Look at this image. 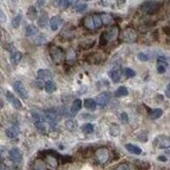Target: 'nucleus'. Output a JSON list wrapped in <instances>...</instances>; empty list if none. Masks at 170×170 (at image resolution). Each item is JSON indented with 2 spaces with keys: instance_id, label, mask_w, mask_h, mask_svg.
<instances>
[{
  "instance_id": "nucleus-35",
  "label": "nucleus",
  "mask_w": 170,
  "mask_h": 170,
  "mask_svg": "<svg viewBox=\"0 0 170 170\" xmlns=\"http://www.w3.org/2000/svg\"><path fill=\"white\" fill-rule=\"evenodd\" d=\"M21 19H22V16L21 14H17L16 16L13 18L12 20V26L13 28H18L20 26V22H21Z\"/></svg>"
},
{
  "instance_id": "nucleus-13",
  "label": "nucleus",
  "mask_w": 170,
  "mask_h": 170,
  "mask_svg": "<svg viewBox=\"0 0 170 170\" xmlns=\"http://www.w3.org/2000/svg\"><path fill=\"white\" fill-rule=\"evenodd\" d=\"M74 34H76L74 29L73 27H70V26H68V27H65L63 29V31H62V33H61V36L63 37L64 40H70L74 37Z\"/></svg>"
},
{
  "instance_id": "nucleus-41",
  "label": "nucleus",
  "mask_w": 170,
  "mask_h": 170,
  "mask_svg": "<svg viewBox=\"0 0 170 170\" xmlns=\"http://www.w3.org/2000/svg\"><path fill=\"white\" fill-rule=\"evenodd\" d=\"M125 74L128 77V78H134L135 77V71L133 70V69H131V68H125Z\"/></svg>"
},
{
  "instance_id": "nucleus-19",
  "label": "nucleus",
  "mask_w": 170,
  "mask_h": 170,
  "mask_svg": "<svg viewBox=\"0 0 170 170\" xmlns=\"http://www.w3.org/2000/svg\"><path fill=\"white\" fill-rule=\"evenodd\" d=\"M81 107H82V101L80 99H76L73 102V105H71V107H70V113L74 116L80 110H81Z\"/></svg>"
},
{
  "instance_id": "nucleus-25",
  "label": "nucleus",
  "mask_w": 170,
  "mask_h": 170,
  "mask_svg": "<svg viewBox=\"0 0 170 170\" xmlns=\"http://www.w3.org/2000/svg\"><path fill=\"white\" fill-rule=\"evenodd\" d=\"M110 134L113 137H117L120 134V128L117 123H111L110 125Z\"/></svg>"
},
{
  "instance_id": "nucleus-17",
  "label": "nucleus",
  "mask_w": 170,
  "mask_h": 170,
  "mask_svg": "<svg viewBox=\"0 0 170 170\" xmlns=\"http://www.w3.org/2000/svg\"><path fill=\"white\" fill-rule=\"evenodd\" d=\"M101 18H102V21H103L104 26H113V25H115V22H116L114 17L110 14H106V13H102Z\"/></svg>"
},
{
  "instance_id": "nucleus-16",
  "label": "nucleus",
  "mask_w": 170,
  "mask_h": 170,
  "mask_svg": "<svg viewBox=\"0 0 170 170\" xmlns=\"http://www.w3.org/2000/svg\"><path fill=\"white\" fill-rule=\"evenodd\" d=\"M49 25H50V29L52 31H56L60 28V26L62 25V18L60 16H53L51 17V19L49 20Z\"/></svg>"
},
{
  "instance_id": "nucleus-27",
  "label": "nucleus",
  "mask_w": 170,
  "mask_h": 170,
  "mask_svg": "<svg viewBox=\"0 0 170 170\" xmlns=\"http://www.w3.org/2000/svg\"><path fill=\"white\" fill-rule=\"evenodd\" d=\"M19 131L16 127H11V128H7L6 130V134L9 138H16L17 135H18Z\"/></svg>"
},
{
  "instance_id": "nucleus-48",
  "label": "nucleus",
  "mask_w": 170,
  "mask_h": 170,
  "mask_svg": "<svg viewBox=\"0 0 170 170\" xmlns=\"http://www.w3.org/2000/svg\"><path fill=\"white\" fill-rule=\"evenodd\" d=\"M165 94H166L167 98H170V83L167 85V88H166V92H165Z\"/></svg>"
},
{
  "instance_id": "nucleus-26",
  "label": "nucleus",
  "mask_w": 170,
  "mask_h": 170,
  "mask_svg": "<svg viewBox=\"0 0 170 170\" xmlns=\"http://www.w3.org/2000/svg\"><path fill=\"white\" fill-rule=\"evenodd\" d=\"M76 60H77L76 51H74L73 48H69L66 52V61L69 62V63H73Z\"/></svg>"
},
{
  "instance_id": "nucleus-50",
  "label": "nucleus",
  "mask_w": 170,
  "mask_h": 170,
  "mask_svg": "<svg viewBox=\"0 0 170 170\" xmlns=\"http://www.w3.org/2000/svg\"><path fill=\"white\" fill-rule=\"evenodd\" d=\"M158 161H162V162H166V161H167V158H165V156L161 155V156H158Z\"/></svg>"
},
{
  "instance_id": "nucleus-29",
  "label": "nucleus",
  "mask_w": 170,
  "mask_h": 170,
  "mask_svg": "<svg viewBox=\"0 0 170 170\" xmlns=\"http://www.w3.org/2000/svg\"><path fill=\"white\" fill-rule=\"evenodd\" d=\"M84 106H85V109H87V110L95 111V109H96V106H97L96 100H94V99H85L84 100Z\"/></svg>"
},
{
  "instance_id": "nucleus-24",
  "label": "nucleus",
  "mask_w": 170,
  "mask_h": 170,
  "mask_svg": "<svg viewBox=\"0 0 170 170\" xmlns=\"http://www.w3.org/2000/svg\"><path fill=\"white\" fill-rule=\"evenodd\" d=\"M48 20H49L48 19V14L46 12H43L42 14H40V16L38 17L37 24H38V26H40V27L44 28V27H46V26H47Z\"/></svg>"
},
{
  "instance_id": "nucleus-3",
  "label": "nucleus",
  "mask_w": 170,
  "mask_h": 170,
  "mask_svg": "<svg viewBox=\"0 0 170 170\" xmlns=\"http://www.w3.org/2000/svg\"><path fill=\"white\" fill-rule=\"evenodd\" d=\"M49 53L55 64H62L66 60V53L63 51V49L56 45H51L49 47Z\"/></svg>"
},
{
  "instance_id": "nucleus-22",
  "label": "nucleus",
  "mask_w": 170,
  "mask_h": 170,
  "mask_svg": "<svg viewBox=\"0 0 170 170\" xmlns=\"http://www.w3.org/2000/svg\"><path fill=\"white\" fill-rule=\"evenodd\" d=\"M37 77L40 79H50L53 77V73H51L50 70H48V69H40V70L37 71Z\"/></svg>"
},
{
  "instance_id": "nucleus-53",
  "label": "nucleus",
  "mask_w": 170,
  "mask_h": 170,
  "mask_svg": "<svg viewBox=\"0 0 170 170\" xmlns=\"http://www.w3.org/2000/svg\"><path fill=\"white\" fill-rule=\"evenodd\" d=\"M82 1H84V2H87V1H91V0H82Z\"/></svg>"
},
{
  "instance_id": "nucleus-15",
  "label": "nucleus",
  "mask_w": 170,
  "mask_h": 170,
  "mask_svg": "<svg viewBox=\"0 0 170 170\" xmlns=\"http://www.w3.org/2000/svg\"><path fill=\"white\" fill-rule=\"evenodd\" d=\"M109 74L114 83H117V82H119L121 80V71H120V69L118 67H114V68L111 69Z\"/></svg>"
},
{
  "instance_id": "nucleus-39",
  "label": "nucleus",
  "mask_w": 170,
  "mask_h": 170,
  "mask_svg": "<svg viewBox=\"0 0 170 170\" xmlns=\"http://www.w3.org/2000/svg\"><path fill=\"white\" fill-rule=\"evenodd\" d=\"M137 59L140 62H148L150 58H149V55L147 54V53H145V52H139L137 54Z\"/></svg>"
},
{
  "instance_id": "nucleus-28",
  "label": "nucleus",
  "mask_w": 170,
  "mask_h": 170,
  "mask_svg": "<svg viewBox=\"0 0 170 170\" xmlns=\"http://www.w3.org/2000/svg\"><path fill=\"white\" fill-rule=\"evenodd\" d=\"M45 91L49 92V94H52V92H54L56 91V84L53 81L49 80V81L45 83Z\"/></svg>"
},
{
  "instance_id": "nucleus-32",
  "label": "nucleus",
  "mask_w": 170,
  "mask_h": 170,
  "mask_svg": "<svg viewBox=\"0 0 170 170\" xmlns=\"http://www.w3.org/2000/svg\"><path fill=\"white\" fill-rule=\"evenodd\" d=\"M167 66H168V64H167L166 61L158 60V73H164L165 71L167 70Z\"/></svg>"
},
{
  "instance_id": "nucleus-47",
  "label": "nucleus",
  "mask_w": 170,
  "mask_h": 170,
  "mask_svg": "<svg viewBox=\"0 0 170 170\" xmlns=\"http://www.w3.org/2000/svg\"><path fill=\"white\" fill-rule=\"evenodd\" d=\"M61 159L63 163H70L69 161H71V158L68 155H65V156H61Z\"/></svg>"
},
{
  "instance_id": "nucleus-31",
  "label": "nucleus",
  "mask_w": 170,
  "mask_h": 170,
  "mask_svg": "<svg viewBox=\"0 0 170 170\" xmlns=\"http://www.w3.org/2000/svg\"><path fill=\"white\" fill-rule=\"evenodd\" d=\"M27 15H28V17H29L31 20L36 19L37 18V10H36V7H33V6H31L29 7V10H28Z\"/></svg>"
},
{
  "instance_id": "nucleus-43",
  "label": "nucleus",
  "mask_w": 170,
  "mask_h": 170,
  "mask_svg": "<svg viewBox=\"0 0 170 170\" xmlns=\"http://www.w3.org/2000/svg\"><path fill=\"white\" fill-rule=\"evenodd\" d=\"M66 127L69 129V130H73L74 128H76V123H74L73 120H68V121L66 122Z\"/></svg>"
},
{
  "instance_id": "nucleus-5",
  "label": "nucleus",
  "mask_w": 170,
  "mask_h": 170,
  "mask_svg": "<svg viewBox=\"0 0 170 170\" xmlns=\"http://www.w3.org/2000/svg\"><path fill=\"white\" fill-rule=\"evenodd\" d=\"M119 40L122 43H135L137 40V32L132 27H127L120 33Z\"/></svg>"
},
{
  "instance_id": "nucleus-51",
  "label": "nucleus",
  "mask_w": 170,
  "mask_h": 170,
  "mask_svg": "<svg viewBox=\"0 0 170 170\" xmlns=\"http://www.w3.org/2000/svg\"><path fill=\"white\" fill-rule=\"evenodd\" d=\"M44 4H45V0H38V6L43 7Z\"/></svg>"
},
{
  "instance_id": "nucleus-33",
  "label": "nucleus",
  "mask_w": 170,
  "mask_h": 170,
  "mask_svg": "<svg viewBox=\"0 0 170 170\" xmlns=\"http://www.w3.org/2000/svg\"><path fill=\"white\" fill-rule=\"evenodd\" d=\"M89 58H92V63H100V62H103L105 56H102L100 53H94V54H91Z\"/></svg>"
},
{
  "instance_id": "nucleus-49",
  "label": "nucleus",
  "mask_w": 170,
  "mask_h": 170,
  "mask_svg": "<svg viewBox=\"0 0 170 170\" xmlns=\"http://www.w3.org/2000/svg\"><path fill=\"white\" fill-rule=\"evenodd\" d=\"M125 3V0H117L118 7H121V6H123Z\"/></svg>"
},
{
  "instance_id": "nucleus-45",
  "label": "nucleus",
  "mask_w": 170,
  "mask_h": 170,
  "mask_svg": "<svg viewBox=\"0 0 170 170\" xmlns=\"http://www.w3.org/2000/svg\"><path fill=\"white\" fill-rule=\"evenodd\" d=\"M116 168H117V169L128 170V169H130V166H129L128 164H120V165H118V166H116Z\"/></svg>"
},
{
  "instance_id": "nucleus-42",
  "label": "nucleus",
  "mask_w": 170,
  "mask_h": 170,
  "mask_svg": "<svg viewBox=\"0 0 170 170\" xmlns=\"http://www.w3.org/2000/svg\"><path fill=\"white\" fill-rule=\"evenodd\" d=\"M87 9V6L86 4H78V6H76V11L77 12H84L86 11Z\"/></svg>"
},
{
  "instance_id": "nucleus-21",
  "label": "nucleus",
  "mask_w": 170,
  "mask_h": 170,
  "mask_svg": "<svg viewBox=\"0 0 170 170\" xmlns=\"http://www.w3.org/2000/svg\"><path fill=\"white\" fill-rule=\"evenodd\" d=\"M125 149H127L130 153L136 154V155H139V154H141V149L138 146L133 145V144H127V145H125Z\"/></svg>"
},
{
  "instance_id": "nucleus-4",
  "label": "nucleus",
  "mask_w": 170,
  "mask_h": 170,
  "mask_svg": "<svg viewBox=\"0 0 170 170\" xmlns=\"http://www.w3.org/2000/svg\"><path fill=\"white\" fill-rule=\"evenodd\" d=\"M161 6V2L158 1V0H148V1H145L144 3H141L139 9L144 14L151 15L158 12Z\"/></svg>"
},
{
  "instance_id": "nucleus-2",
  "label": "nucleus",
  "mask_w": 170,
  "mask_h": 170,
  "mask_svg": "<svg viewBox=\"0 0 170 170\" xmlns=\"http://www.w3.org/2000/svg\"><path fill=\"white\" fill-rule=\"evenodd\" d=\"M119 37V28L117 26H113L109 28L105 32H103L100 36V44L101 46L107 45V43L114 42L115 40Z\"/></svg>"
},
{
  "instance_id": "nucleus-52",
  "label": "nucleus",
  "mask_w": 170,
  "mask_h": 170,
  "mask_svg": "<svg viewBox=\"0 0 170 170\" xmlns=\"http://www.w3.org/2000/svg\"><path fill=\"white\" fill-rule=\"evenodd\" d=\"M4 20H6V16H4V14H3V12L1 11V21L3 22Z\"/></svg>"
},
{
  "instance_id": "nucleus-7",
  "label": "nucleus",
  "mask_w": 170,
  "mask_h": 170,
  "mask_svg": "<svg viewBox=\"0 0 170 170\" xmlns=\"http://www.w3.org/2000/svg\"><path fill=\"white\" fill-rule=\"evenodd\" d=\"M44 118L49 125H55L61 119V113L58 110H47L44 113Z\"/></svg>"
},
{
  "instance_id": "nucleus-6",
  "label": "nucleus",
  "mask_w": 170,
  "mask_h": 170,
  "mask_svg": "<svg viewBox=\"0 0 170 170\" xmlns=\"http://www.w3.org/2000/svg\"><path fill=\"white\" fill-rule=\"evenodd\" d=\"M95 158H96V161L99 164H106L110 159V150L107 148H105V147L98 148L96 152H95Z\"/></svg>"
},
{
  "instance_id": "nucleus-12",
  "label": "nucleus",
  "mask_w": 170,
  "mask_h": 170,
  "mask_svg": "<svg viewBox=\"0 0 170 170\" xmlns=\"http://www.w3.org/2000/svg\"><path fill=\"white\" fill-rule=\"evenodd\" d=\"M110 99H111V95L109 92H102V94H100L96 98L97 105H99L100 107H104L110 102Z\"/></svg>"
},
{
  "instance_id": "nucleus-1",
  "label": "nucleus",
  "mask_w": 170,
  "mask_h": 170,
  "mask_svg": "<svg viewBox=\"0 0 170 170\" xmlns=\"http://www.w3.org/2000/svg\"><path fill=\"white\" fill-rule=\"evenodd\" d=\"M83 26L85 29L89 31H95V30L100 29V28L103 26L101 14H92V15H88V16L84 17Z\"/></svg>"
},
{
  "instance_id": "nucleus-8",
  "label": "nucleus",
  "mask_w": 170,
  "mask_h": 170,
  "mask_svg": "<svg viewBox=\"0 0 170 170\" xmlns=\"http://www.w3.org/2000/svg\"><path fill=\"white\" fill-rule=\"evenodd\" d=\"M55 152H51L50 154H45L44 155V161H45V163L48 165L49 167H51V168H58L59 166V158L58 156L55 155Z\"/></svg>"
},
{
  "instance_id": "nucleus-10",
  "label": "nucleus",
  "mask_w": 170,
  "mask_h": 170,
  "mask_svg": "<svg viewBox=\"0 0 170 170\" xmlns=\"http://www.w3.org/2000/svg\"><path fill=\"white\" fill-rule=\"evenodd\" d=\"M9 156H10V159L13 162L14 164H20L22 162V153L20 151V149L18 148H12L10 150V153H9Z\"/></svg>"
},
{
  "instance_id": "nucleus-36",
  "label": "nucleus",
  "mask_w": 170,
  "mask_h": 170,
  "mask_svg": "<svg viewBox=\"0 0 170 170\" xmlns=\"http://www.w3.org/2000/svg\"><path fill=\"white\" fill-rule=\"evenodd\" d=\"M58 1V7L61 9L65 10L70 6V0H56Z\"/></svg>"
},
{
  "instance_id": "nucleus-9",
  "label": "nucleus",
  "mask_w": 170,
  "mask_h": 170,
  "mask_svg": "<svg viewBox=\"0 0 170 170\" xmlns=\"http://www.w3.org/2000/svg\"><path fill=\"white\" fill-rule=\"evenodd\" d=\"M13 88H14V91L16 92V94L18 95L20 98H22V99H28V92L27 89H26L25 85L21 83L20 81H16L14 82V84H13Z\"/></svg>"
},
{
  "instance_id": "nucleus-54",
  "label": "nucleus",
  "mask_w": 170,
  "mask_h": 170,
  "mask_svg": "<svg viewBox=\"0 0 170 170\" xmlns=\"http://www.w3.org/2000/svg\"><path fill=\"white\" fill-rule=\"evenodd\" d=\"M169 35H170V34H169Z\"/></svg>"
},
{
  "instance_id": "nucleus-40",
  "label": "nucleus",
  "mask_w": 170,
  "mask_h": 170,
  "mask_svg": "<svg viewBox=\"0 0 170 170\" xmlns=\"http://www.w3.org/2000/svg\"><path fill=\"white\" fill-rule=\"evenodd\" d=\"M34 86L38 89H43V87L45 88V83H44L43 79L38 78V80H35V81H34Z\"/></svg>"
},
{
  "instance_id": "nucleus-37",
  "label": "nucleus",
  "mask_w": 170,
  "mask_h": 170,
  "mask_svg": "<svg viewBox=\"0 0 170 170\" xmlns=\"http://www.w3.org/2000/svg\"><path fill=\"white\" fill-rule=\"evenodd\" d=\"M163 115V110L161 109H155L152 111L151 113V118L152 119H158V118H159L161 116Z\"/></svg>"
},
{
  "instance_id": "nucleus-38",
  "label": "nucleus",
  "mask_w": 170,
  "mask_h": 170,
  "mask_svg": "<svg viewBox=\"0 0 170 170\" xmlns=\"http://www.w3.org/2000/svg\"><path fill=\"white\" fill-rule=\"evenodd\" d=\"M97 87H98L99 89H102V91H103V89H107V88H109V82L105 81V80L99 81V82L97 83Z\"/></svg>"
},
{
  "instance_id": "nucleus-11",
  "label": "nucleus",
  "mask_w": 170,
  "mask_h": 170,
  "mask_svg": "<svg viewBox=\"0 0 170 170\" xmlns=\"http://www.w3.org/2000/svg\"><path fill=\"white\" fill-rule=\"evenodd\" d=\"M155 145L161 149H168L170 148V138L165 135L158 136L155 139Z\"/></svg>"
},
{
  "instance_id": "nucleus-23",
  "label": "nucleus",
  "mask_w": 170,
  "mask_h": 170,
  "mask_svg": "<svg viewBox=\"0 0 170 170\" xmlns=\"http://www.w3.org/2000/svg\"><path fill=\"white\" fill-rule=\"evenodd\" d=\"M21 59H22L21 52H19V51H15V52L12 53V55H11V63L14 66H16V65H18V64L20 63Z\"/></svg>"
},
{
  "instance_id": "nucleus-20",
  "label": "nucleus",
  "mask_w": 170,
  "mask_h": 170,
  "mask_svg": "<svg viewBox=\"0 0 170 170\" xmlns=\"http://www.w3.org/2000/svg\"><path fill=\"white\" fill-rule=\"evenodd\" d=\"M95 45V38H86L85 40H82L80 43V47L84 50H87V49L92 48V46Z\"/></svg>"
},
{
  "instance_id": "nucleus-18",
  "label": "nucleus",
  "mask_w": 170,
  "mask_h": 170,
  "mask_svg": "<svg viewBox=\"0 0 170 170\" xmlns=\"http://www.w3.org/2000/svg\"><path fill=\"white\" fill-rule=\"evenodd\" d=\"M38 33V29L34 25H28L25 29V34L26 36H34Z\"/></svg>"
},
{
  "instance_id": "nucleus-46",
  "label": "nucleus",
  "mask_w": 170,
  "mask_h": 170,
  "mask_svg": "<svg viewBox=\"0 0 170 170\" xmlns=\"http://www.w3.org/2000/svg\"><path fill=\"white\" fill-rule=\"evenodd\" d=\"M47 40V38H46L45 36H43V35H40L37 38H36V42H37V44H44Z\"/></svg>"
},
{
  "instance_id": "nucleus-34",
  "label": "nucleus",
  "mask_w": 170,
  "mask_h": 170,
  "mask_svg": "<svg viewBox=\"0 0 170 170\" xmlns=\"http://www.w3.org/2000/svg\"><path fill=\"white\" fill-rule=\"evenodd\" d=\"M82 132L84 134H92L94 132V125L92 123H86L82 127Z\"/></svg>"
},
{
  "instance_id": "nucleus-44",
  "label": "nucleus",
  "mask_w": 170,
  "mask_h": 170,
  "mask_svg": "<svg viewBox=\"0 0 170 170\" xmlns=\"http://www.w3.org/2000/svg\"><path fill=\"white\" fill-rule=\"evenodd\" d=\"M120 119H121V122L122 123H128L129 121V116L127 113H122L121 115H120Z\"/></svg>"
},
{
  "instance_id": "nucleus-30",
  "label": "nucleus",
  "mask_w": 170,
  "mask_h": 170,
  "mask_svg": "<svg viewBox=\"0 0 170 170\" xmlns=\"http://www.w3.org/2000/svg\"><path fill=\"white\" fill-rule=\"evenodd\" d=\"M128 94H129V92H128V89L125 88V86H119L117 89H116V92H115V96L116 97H119V98L128 96Z\"/></svg>"
},
{
  "instance_id": "nucleus-14",
  "label": "nucleus",
  "mask_w": 170,
  "mask_h": 170,
  "mask_svg": "<svg viewBox=\"0 0 170 170\" xmlns=\"http://www.w3.org/2000/svg\"><path fill=\"white\" fill-rule=\"evenodd\" d=\"M7 101L10 102L12 105H14L16 109H21V102L19 101L18 99H17V97L15 96L13 92H7Z\"/></svg>"
}]
</instances>
